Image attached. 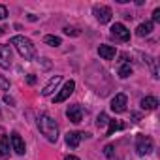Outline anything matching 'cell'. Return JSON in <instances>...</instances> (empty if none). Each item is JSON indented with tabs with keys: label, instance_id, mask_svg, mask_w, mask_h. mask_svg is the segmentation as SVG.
Returning a JSON list of instances; mask_svg holds the SVG:
<instances>
[{
	"label": "cell",
	"instance_id": "25",
	"mask_svg": "<svg viewBox=\"0 0 160 160\" xmlns=\"http://www.w3.org/2000/svg\"><path fill=\"white\" fill-rule=\"evenodd\" d=\"M6 15H8V10H6V6H2V4H0V19H6Z\"/></svg>",
	"mask_w": 160,
	"mask_h": 160
},
{
	"label": "cell",
	"instance_id": "6",
	"mask_svg": "<svg viewBox=\"0 0 160 160\" xmlns=\"http://www.w3.org/2000/svg\"><path fill=\"white\" fill-rule=\"evenodd\" d=\"M66 117L73 122V124H77V122H81L83 121V108L79 106V104H73V106H68V109H66Z\"/></svg>",
	"mask_w": 160,
	"mask_h": 160
},
{
	"label": "cell",
	"instance_id": "21",
	"mask_svg": "<svg viewBox=\"0 0 160 160\" xmlns=\"http://www.w3.org/2000/svg\"><path fill=\"white\" fill-rule=\"evenodd\" d=\"M0 91H10V79L0 75Z\"/></svg>",
	"mask_w": 160,
	"mask_h": 160
},
{
	"label": "cell",
	"instance_id": "29",
	"mask_svg": "<svg viewBox=\"0 0 160 160\" xmlns=\"http://www.w3.org/2000/svg\"><path fill=\"white\" fill-rule=\"evenodd\" d=\"M2 34H4V28H0V36H2Z\"/></svg>",
	"mask_w": 160,
	"mask_h": 160
},
{
	"label": "cell",
	"instance_id": "5",
	"mask_svg": "<svg viewBox=\"0 0 160 160\" xmlns=\"http://www.w3.org/2000/svg\"><path fill=\"white\" fill-rule=\"evenodd\" d=\"M111 36L119 42H128L130 40V30L122 25V23H115L111 27Z\"/></svg>",
	"mask_w": 160,
	"mask_h": 160
},
{
	"label": "cell",
	"instance_id": "20",
	"mask_svg": "<svg viewBox=\"0 0 160 160\" xmlns=\"http://www.w3.org/2000/svg\"><path fill=\"white\" fill-rule=\"evenodd\" d=\"M108 122H109V117H108L106 113H100L98 119H96V126H98V128H104Z\"/></svg>",
	"mask_w": 160,
	"mask_h": 160
},
{
	"label": "cell",
	"instance_id": "18",
	"mask_svg": "<svg viewBox=\"0 0 160 160\" xmlns=\"http://www.w3.org/2000/svg\"><path fill=\"white\" fill-rule=\"evenodd\" d=\"M132 73V64L130 62H124L121 68H119V77H122V79H126L128 75Z\"/></svg>",
	"mask_w": 160,
	"mask_h": 160
},
{
	"label": "cell",
	"instance_id": "7",
	"mask_svg": "<svg viewBox=\"0 0 160 160\" xmlns=\"http://www.w3.org/2000/svg\"><path fill=\"white\" fill-rule=\"evenodd\" d=\"M126 106H128V98H126V94H122V92H119V94L111 100V109H113L115 113L126 111Z\"/></svg>",
	"mask_w": 160,
	"mask_h": 160
},
{
	"label": "cell",
	"instance_id": "3",
	"mask_svg": "<svg viewBox=\"0 0 160 160\" xmlns=\"http://www.w3.org/2000/svg\"><path fill=\"white\" fill-rule=\"evenodd\" d=\"M136 152L141 154V156L152 152V139H151L149 136L138 134V138H136Z\"/></svg>",
	"mask_w": 160,
	"mask_h": 160
},
{
	"label": "cell",
	"instance_id": "27",
	"mask_svg": "<svg viewBox=\"0 0 160 160\" xmlns=\"http://www.w3.org/2000/svg\"><path fill=\"white\" fill-rule=\"evenodd\" d=\"M27 81H28V83H30V85H34V83H36V77H34V75H32V73H30V75H28V77H27Z\"/></svg>",
	"mask_w": 160,
	"mask_h": 160
},
{
	"label": "cell",
	"instance_id": "19",
	"mask_svg": "<svg viewBox=\"0 0 160 160\" xmlns=\"http://www.w3.org/2000/svg\"><path fill=\"white\" fill-rule=\"evenodd\" d=\"M43 42H45L47 45H51V47H58V45L62 43L58 36H45V38H43Z\"/></svg>",
	"mask_w": 160,
	"mask_h": 160
},
{
	"label": "cell",
	"instance_id": "28",
	"mask_svg": "<svg viewBox=\"0 0 160 160\" xmlns=\"http://www.w3.org/2000/svg\"><path fill=\"white\" fill-rule=\"evenodd\" d=\"M64 160H79V158H77V156H73V154H68Z\"/></svg>",
	"mask_w": 160,
	"mask_h": 160
},
{
	"label": "cell",
	"instance_id": "23",
	"mask_svg": "<svg viewBox=\"0 0 160 160\" xmlns=\"http://www.w3.org/2000/svg\"><path fill=\"white\" fill-rule=\"evenodd\" d=\"M104 152H106L108 158H111V156H113V145H106V147H104Z\"/></svg>",
	"mask_w": 160,
	"mask_h": 160
},
{
	"label": "cell",
	"instance_id": "13",
	"mask_svg": "<svg viewBox=\"0 0 160 160\" xmlns=\"http://www.w3.org/2000/svg\"><path fill=\"white\" fill-rule=\"evenodd\" d=\"M98 55H100L102 58H106V60H111V58H115L117 49H115L113 45H100V47H98Z\"/></svg>",
	"mask_w": 160,
	"mask_h": 160
},
{
	"label": "cell",
	"instance_id": "4",
	"mask_svg": "<svg viewBox=\"0 0 160 160\" xmlns=\"http://www.w3.org/2000/svg\"><path fill=\"white\" fill-rule=\"evenodd\" d=\"M92 13H94V17L98 19L100 25L109 23V21H111V15H113L111 8H108V6H94V8H92Z\"/></svg>",
	"mask_w": 160,
	"mask_h": 160
},
{
	"label": "cell",
	"instance_id": "26",
	"mask_svg": "<svg viewBox=\"0 0 160 160\" xmlns=\"http://www.w3.org/2000/svg\"><path fill=\"white\" fill-rule=\"evenodd\" d=\"M4 102H6V104H10V106H13V104H15V100H13L12 96H8V94L4 96Z\"/></svg>",
	"mask_w": 160,
	"mask_h": 160
},
{
	"label": "cell",
	"instance_id": "1",
	"mask_svg": "<svg viewBox=\"0 0 160 160\" xmlns=\"http://www.w3.org/2000/svg\"><path fill=\"white\" fill-rule=\"evenodd\" d=\"M38 128L42 132V136H45L47 141L57 143V139H58V126L49 115H40L38 117Z\"/></svg>",
	"mask_w": 160,
	"mask_h": 160
},
{
	"label": "cell",
	"instance_id": "24",
	"mask_svg": "<svg viewBox=\"0 0 160 160\" xmlns=\"http://www.w3.org/2000/svg\"><path fill=\"white\" fill-rule=\"evenodd\" d=\"M152 21H154V23L160 21V8H156V10L152 12Z\"/></svg>",
	"mask_w": 160,
	"mask_h": 160
},
{
	"label": "cell",
	"instance_id": "8",
	"mask_svg": "<svg viewBox=\"0 0 160 160\" xmlns=\"http://www.w3.org/2000/svg\"><path fill=\"white\" fill-rule=\"evenodd\" d=\"M73 89H75V83L72 81V79H70V81H66V83H64V87L60 89V92L55 96V102H57V104H60V102H64L66 98H70V94L73 92Z\"/></svg>",
	"mask_w": 160,
	"mask_h": 160
},
{
	"label": "cell",
	"instance_id": "17",
	"mask_svg": "<svg viewBox=\"0 0 160 160\" xmlns=\"http://www.w3.org/2000/svg\"><path fill=\"white\" fill-rule=\"evenodd\" d=\"M122 128H124L122 122H119V121H109V122H108V132H106V136H113L117 130H122Z\"/></svg>",
	"mask_w": 160,
	"mask_h": 160
},
{
	"label": "cell",
	"instance_id": "9",
	"mask_svg": "<svg viewBox=\"0 0 160 160\" xmlns=\"http://www.w3.org/2000/svg\"><path fill=\"white\" fill-rule=\"evenodd\" d=\"M83 138H89V134H85V132H68L66 134V145L75 149L79 143H81Z\"/></svg>",
	"mask_w": 160,
	"mask_h": 160
},
{
	"label": "cell",
	"instance_id": "12",
	"mask_svg": "<svg viewBox=\"0 0 160 160\" xmlns=\"http://www.w3.org/2000/svg\"><path fill=\"white\" fill-rule=\"evenodd\" d=\"M60 81H62V77H60V75H55V77H51V79H49V83L43 87L42 94H43V96H51V94L55 92V89L60 85Z\"/></svg>",
	"mask_w": 160,
	"mask_h": 160
},
{
	"label": "cell",
	"instance_id": "22",
	"mask_svg": "<svg viewBox=\"0 0 160 160\" xmlns=\"http://www.w3.org/2000/svg\"><path fill=\"white\" fill-rule=\"evenodd\" d=\"M64 34H68V36H79V30L73 28V27H64Z\"/></svg>",
	"mask_w": 160,
	"mask_h": 160
},
{
	"label": "cell",
	"instance_id": "2",
	"mask_svg": "<svg viewBox=\"0 0 160 160\" xmlns=\"http://www.w3.org/2000/svg\"><path fill=\"white\" fill-rule=\"evenodd\" d=\"M12 45H15V49L19 51V55H21L25 60H32V58L36 57V47H34V43H32L28 38H25V36H13V38H12Z\"/></svg>",
	"mask_w": 160,
	"mask_h": 160
},
{
	"label": "cell",
	"instance_id": "14",
	"mask_svg": "<svg viewBox=\"0 0 160 160\" xmlns=\"http://www.w3.org/2000/svg\"><path fill=\"white\" fill-rule=\"evenodd\" d=\"M139 106H141V109H143V111H152V109H156L158 100H156L154 96H145V98L139 102Z\"/></svg>",
	"mask_w": 160,
	"mask_h": 160
},
{
	"label": "cell",
	"instance_id": "15",
	"mask_svg": "<svg viewBox=\"0 0 160 160\" xmlns=\"http://www.w3.org/2000/svg\"><path fill=\"white\" fill-rule=\"evenodd\" d=\"M152 32V23L151 21H147V23H141L138 28H136V34L139 36V38H145V36H149Z\"/></svg>",
	"mask_w": 160,
	"mask_h": 160
},
{
	"label": "cell",
	"instance_id": "10",
	"mask_svg": "<svg viewBox=\"0 0 160 160\" xmlns=\"http://www.w3.org/2000/svg\"><path fill=\"white\" fill-rule=\"evenodd\" d=\"M10 141H12V149H13L17 154H25L27 147H25V141H23V138H21L17 132H12V136H10Z\"/></svg>",
	"mask_w": 160,
	"mask_h": 160
},
{
	"label": "cell",
	"instance_id": "16",
	"mask_svg": "<svg viewBox=\"0 0 160 160\" xmlns=\"http://www.w3.org/2000/svg\"><path fill=\"white\" fill-rule=\"evenodd\" d=\"M0 156L2 158L10 156V139L6 136H0Z\"/></svg>",
	"mask_w": 160,
	"mask_h": 160
},
{
	"label": "cell",
	"instance_id": "11",
	"mask_svg": "<svg viewBox=\"0 0 160 160\" xmlns=\"http://www.w3.org/2000/svg\"><path fill=\"white\" fill-rule=\"evenodd\" d=\"M10 66H12V47L0 45V68H10Z\"/></svg>",
	"mask_w": 160,
	"mask_h": 160
}]
</instances>
